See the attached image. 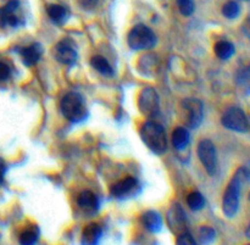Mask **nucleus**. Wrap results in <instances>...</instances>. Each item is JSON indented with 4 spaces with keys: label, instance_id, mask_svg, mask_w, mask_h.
<instances>
[{
    "label": "nucleus",
    "instance_id": "30",
    "mask_svg": "<svg viewBox=\"0 0 250 245\" xmlns=\"http://www.w3.org/2000/svg\"><path fill=\"white\" fill-rule=\"evenodd\" d=\"M4 173H5V163L4 161L0 159V183H1L2 180H4Z\"/></svg>",
    "mask_w": 250,
    "mask_h": 245
},
{
    "label": "nucleus",
    "instance_id": "7",
    "mask_svg": "<svg viewBox=\"0 0 250 245\" xmlns=\"http://www.w3.org/2000/svg\"><path fill=\"white\" fill-rule=\"evenodd\" d=\"M138 106L144 116L155 117L160 110V102L156 90L153 88H144L139 94Z\"/></svg>",
    "mask_w": 250,
    "mask_h": 245
},
{
    "label": "nucleus",
    "instance_id": "20",
    "mask_svg": "<svg viewBox=\"0 0 250 245\" xmlns=\"http://www.w3.org/2000/svg\"><path fill=\"white\" fill-rule=\"evenodd\" d=\"M92 66L98 71V72L102 73L103 76L110 77V76L114 75L111 65H110L109 61L105 58H103V56H94V58L92 59Z\"/></svg>",
    "mask_w": 250,
    "mask_h": 245
},
{
    "label": "nucleus",
    "instance_id": "27",
    "mask_svg": "<svg viewBox=\"0 0 250 245\" xmlns=\"http://www.w3.org/2000/svg\"><path fill=\"white\" fill-rule=\"evenodd\" d=\"M10 77V67L5 62L0 61V82H4Z\"/></svg>",
    "mask_w": 250,
    "mask_h": 245
},
{
    "label": "nucleus",
    "instance_id": "6",
    "mask_svg": "<svg viewBox=\"0 0 250 245\" xmlns=\"http://www.w3.org/2000/svg\"><path fill=\"white\" fill-rule=\"evenodd\" d=\"M198 156L207 172L210 176H214L217 170V155L214 143L209 139H203L198 144Z\"/></svg>",
    "mask_w": 250,
    "mask_h": 245
},
{
    "label": "nucleus",
    "instance_id": "21",
    "mask_svg": "<svg viewBox=\"0 0 250 245\" xmlns=\"http://www.w3.org/2000/svg\"><path fill=\"white\" fill-rule=\"evenodd\" d=\"M39 231L38 227H29L20 234V244L21 245H36L38 242Z\"/></svg>",
    "mask_w": 250,
    "mask_h": 245
},
{
    "label": "nucleus",
    "instance_id": "19",
    "mask_svg": "<svg viewBox=\"0 0 250 245\" xmlns=\"http://www.w3.org/2000/svg\"><path fill=\"white\" fill-rule=\"evenodd\" d=\"M214 50L217 58L221 59V60H229L234 54V45L231 41H220L215 44Z\"/></svg>",
    "mask_w": 250,
    "mask_h": 245
},
{
    "label": "nucleus",
    "instance_id": "22",
    "mask_svg": "<svg viewBox=\"0 0 250 245\" xmlns=\"http://www.w3.org/2000/svg\"><path fill=\"white\" fill-rule=\"evenodd\" d=\"M188 206L190 207L194 211H198V210H202L205 205V199L199 192H192L187 198Z\"/></svg>",
    "mask_w": 250,
    "mask_h": 245
},
{
    "label": "nucleus",
    "instance_id": "2",
    "mask_svg": "<svg viewBox=\"0 0 250 245\" xmlns=\"http://www.w3.org/2000/svg\"><path fill=\"white\" fill-rule=\"evenodd\" d=\"M141 136L146 145L153 153L161 155L167 150V139L165 129L158 122L149 121L143 124L141 129Z\"/></svg>",
    "mask_w": 250,
    "mask_h": 245
},
{
    "label": "nucleus",
    "instance_id": "26",
    "mask_svg": "<svg viewBox=\"0 0 250 245\" xmlns=\"http://www.w3.org/2000/svg\"><path fill=\"white\" fill-rule=\"evenodd\" d=\"M176 245H197V243H195L194 238L188 232H183V233L178 234Z\"/></svg>",
    "mask_w": 250,
    "mask_h": 245
},
{
    "label": "nucleus",
    "instance_id": "31",
    "mask_svg": "<svg viewBox=\"0 0 250 245\" xmlns=\"http://www.w3.org/2000/svg\"><path fill=\"white\" fill-rule=\"evenodd\" d=\"M244 176H246V180L250 181V161L246 165V167H243Z\"/></svg>",
    "mask_w": 250,
    "mask_h": 245
},
{
    "label": "nucleus",
    "instance_id": "5",
    "mask_svg": "<svg viewBox=\"0 0 250 245\" xmlns=\"http://www.w3.org/2000/svg\"><path fill=\"white\" fill-rule=\"evenodd\" d=\"M221 123L224 124L226 128L231 129L234 132H244L249 131V121L247 115L244 114V111L242 109L237 106L229 107V109L225 111V114L222 115Z\"/></svg>",
    "mask_w": 250,
    "mask_h": 245
},
{
    "label": "nucleus",
    "instance_id": "18",
    "mask_svg": "<svg viewBox=\"0 0 250 245\" xmlns=\"http://www.w3.org/2000/svg\"><path fill=\"white\" fill-rule=\"evenodd\" d=\"M189 143V132L183 127H177L172 133V144L177 150H183Z\"/></svg>",
    "mask_w": 250,
    "mask_h": 245
},
{
    "label": "nucleus",
    "instance_id": "34",
    "mask_svg": "<svg viewBox=\"0 0 250 245\" xmlns=\"http://www.w3.org/2000/svg\"><path fill=\"white\" fill-rule=\"evenodd\" d=\"M249 198H250V195H249Z\"/></svg>",
    "mask_w": 250,
    "mask_h": 245
},
{
    "label": "nucleus",
    "instance_id": "10",
    "mask_svg": "<svg viewBox=\"0 0 250 245\" xmlns=\"http://www.w3.org/2000/svg\"><path fill=\"white\" fill-rule=\"evenodd\" d=\"M55 59L62 65H73L77 60V49L75 43L70 39H63L59 41L54 49Z\"/></svg>",
    "mask_w": 250,
    "mask_h": 245
},
{
    "label": "nucleus",
    "instance_id": "25",
    "mask_svg": "<svg viewBox=\"0 0 250 245\" xmlns=\"http://www.w3.org/2000/svg\"><path fill=\"white\" fill-rule=\"evenodd\" d=\"M178 9L185 16H190L194 11V0H177Z\"/></svg>",
    "mask_w": 250,
    "mask_h": 245
},
{
    "label": "nucleus",
    "instance_id": "32",
    "mask_svg": "<svg viewBox=\"0 0 250 245\" xmlns=\"http://www.w3.org/2000/svg\"><path fill=\"white\" fill-rule=\"evenodd\" d=\"M246 234H247V237H248V238L250 239V224H249L248 228H247V231H246Z\"/></svg>",
    "mask_w": 250,
    "mask_h": 245
},
{
    "label": "nucleus",
    "instance_id": "3",
    "mask_svg": "<svg viewBox=\"0 0 250 245\" xmlns=\"http://www.w3.org/2000/svg\"><path fill=\"white\" fill-rule=\"evenodd\" d=\"M61 111L63 116L72 122L83 121L87 116L84 100L78 93H68L61 100Z\"/></svg>",
    "mask_w": 250,
    "mask_h": 245
},
{
    "label": "nucleus",
    "instance_id": "14",
    "mask_svg": "<svg viewBox=\"0 0 250 245\" xmlns=\"http://www.w3.org/2000/svg\"><path fill=\"white\" fill-rule=\"evenodd\" d=\"M142 224L146 227V231L151 232V233H158L160 232L161 227H163V220L161 216L156 211H146L144 212L142 216Z\"/></svg>",
    "mask_w": 250,
    "mask_h": 245
},
{
    "label": "nucleus",
    "instance_id": "28",
    "mask_svg": "<svg viewBox=\"0 0 250 245\" xmlns=\"http://www.w3.org/2000/svg\"><path fill=\"white\" fill-rule=\"evenodd\" d=\"M81 7L84 10H93L98 4V0H78Z\"/></svg>",
    "mask_w": 250,
    "mask_h": 245
},
{
    "label": "nucleus",
    "instance_id": "16",
    "mask_svg": "<svg viewBox=\"0 0 250 245\" xmlns=\"http://www.w3.org/2000/svg\"><path fill=\"white\" fill-rule=\"evenodd\" d=\"M77 204L85 211H95L98 209V199L90 190H84L77 198Z\"/></svg>",
    "mask_w": 250,
    "mask_h": 245
},
{
    "label": "nucleus",
    "instance_id": "9",
    "mask_svg": "<svg viewBox=\"0 0 250 245\" xmlns=\"http://www.w3.org/2000/svg\"><path fill=\"white\" fill-rule=\"evenodd\" d=\"M22 22L21 14H20V1L19 0H10L0 7V26L16 27Z\"/></svg>",
    "mask_w": 250,
    "mask_h": 245
},
{
    "label": "nucleus",
    "instance_id": "8",
    "mask_svg": "<svg viewBox=\"0 0 250 245\" xmlns=\"http://www.w3.org/2000/svg\"><path fill=\"white\" fill-rule=\"evenodd\" d=\"M186 112V122L189 128H197L202 124L204 117V107L200 100L190 98L186 99L182 104Z\"/></svg>",
    "mask_w": 250,
    "mask_h": 245
},
{
    "label": "nucleus",
    "instance_id": "23",
    "mask_svg": "<svg viewBox=\"0 0 250 245\" xmlns=\"http://www.w3.org/2000/svg\"><path fill=\"white\" fill-rule=\"evenodd\" d=\"M239 12H241V6L236 1H227L222 6V14H224L225 17H227L229 20H233L236 17H238Z\"/></svg>",
    "mask_w": 250,
    "mask_h": 245
},
{
    "label": "nucleus",
    "instance_id": "24",
    "mask_svg": "<svg viewBox=\"0 0 250 245\" xmlns=\"http://www.w3.org/2000/svg\"><path fill=\"white\" fill-rule=\"evenodd\" d=\"M198 234H199L200 243H202L203 245L211 244L212 242H214L215 236H216L214 228H211V227H208V226L200 227Z\"/></svg>",
    "mask_w": 250,
    "mask_h": 245
},
{
    "label": "nucleus",
    "instance_id": "12",
    "mask_svg": "<svg viewBox=\"0 0 250 245\" xmlns=\"http://www.w3.org/2000/svg\"><path fill=\"white\" fill-rule=\"evenodd\" d=\"M138 188V182L133 177H126L112 185L111 194L116 198H126L131 195Z\"/></svg>",
    "mask_w": 250,
    "mask_h": 245
},
{
    "label": "nucleus",
    "instance_id": "4",
    "mask_svg": "<svg viewBox=\"0 0 250 245\" xmlns=\"http://www.w3.org/2000/svg\"><path fill=\"white\" fill-rule=\"evenodd\" d=\"M127 41L133 50H148L155 45L156 37L149 27L138 24L129 32Z\"/></svg>",
    "mask_w": 250,
    "mask_h": 245
},
{
    "label": "nucleus",
    "instance_id": "29",
    "mask_svg": "<svg viewBox=\"0 0 250 245\" xmlns=\"http://www.w3.org/2000/svg\"><path fill=\"white\" fill-rule=\"evenodd\" d=\"M243 31H244V33H246V36L250 39V17H249V19H247L246 21H244Z\"/></svg>",
    "mask_w": 250,
    "mask_h": 245
},
{
    "label": "nucleus",
    "instance_id": "35",
    "mask_svg": "<svg viewBox=\"0 0 250 245\" xmlns=\"http://www.w3.org/2000/svg\"><path fill=\"white\" fill-rule=\"evenodd\" d=\"M247 1H248V0H247Z\"/></svg>",
    "mask_w": 250,
    "mask_h": 245
},
{
    "label": "nucleus",
    "instance_id": "33",
    "mask_svg": "<svg viewBox=\"0 0 250 245\" xmlns=\"http://www.w3.org/2000/svg\"><path fill=\"white\" fill-rule=\"evenodd\" d=\"M247 245H250V244H247Z\"/></svg>",
    "mask_w": 250,
    "mask_h": 245
},
{
    "label": "nucleus",
    "instance_id": "17",
    "mask_svg": "<svg viewBox=\"0 0 250 245\" xmlns=\"http://www.w3.org/2000/svg\"><path fill=\"white\" fill-rule=\"evenodd\" d=\"M46 11H48V15L51 19V21L55 22L56 24H63L68 20V16H70V14H68V11L66 10V7L58 4L49 5Z\"/></svg>",
    "mask_w": 250,
    "mask_h": 245
},
{
    "label": "nucleus",
    "instance_id": "11",
    "mask_svg": "<svg viewBox=\"0 0 250 245\" xmlns=\"http://www.w3.org/2000/svg\"><path fill=\"white\" fill-rule=\"evenodd\" d=\"M167 224L171 231L176 234L186 232V215L182 207L178 204H173L167 214Z\"/></svg>",
    "mask_w": 250,
    "mask_h": 245
},
{
    "label": "nucleus",
    "instance_id": "1",
    "mask_svg": "<svg viewBox=\"0 0 250 245\" xmlns=\"http://www.w3.org/2000/svg\"><path fill=\"white\" fill-rule=\"evenodd\" d=\"M244 180H246V176H244L243 168H239L234 173L233 178H232L231 182L227 185L226 190H225L224 200H222V210H224L225 216L229 217V219L236 216V214L238 212L241 188Z\"/></svg>",
    "mask_w": 250,
    "mask_h": 245
},
{
    "label": "nucleus",
    "instance_id": "15",
    "mask_svg": "<svg viewBox=\"0 0 250 245\" xmlns=\"http://www.w3.org/2000/svg\"><path fill=\"white\" fill-rule=\"evenodd\" d=\"M21 56H22V60H23L24 65H27V66L36 65L42 56L41 45L37 43H34V44H32V45L26 46V48H23L21 50Z\"/></svg>",
    "mask_w": 250,
    "mask_h": 245
},
{
    "label": "nucleus",
    "instance_id": "13",
    "mask_svg": "<svg viewBox=\"0 0 250 245\" xmlns=\"http://www.w3.org/2000/svg\"><path fill=\"white\" fill-rule=\"evenodd\" d=\"M103 236L102 227L98 224H90L84 227L82 232L81 244L82 245H99Z\"/></svg>",
    "mask_w": 250,
    "mask_h": 245
}]
</instances>
